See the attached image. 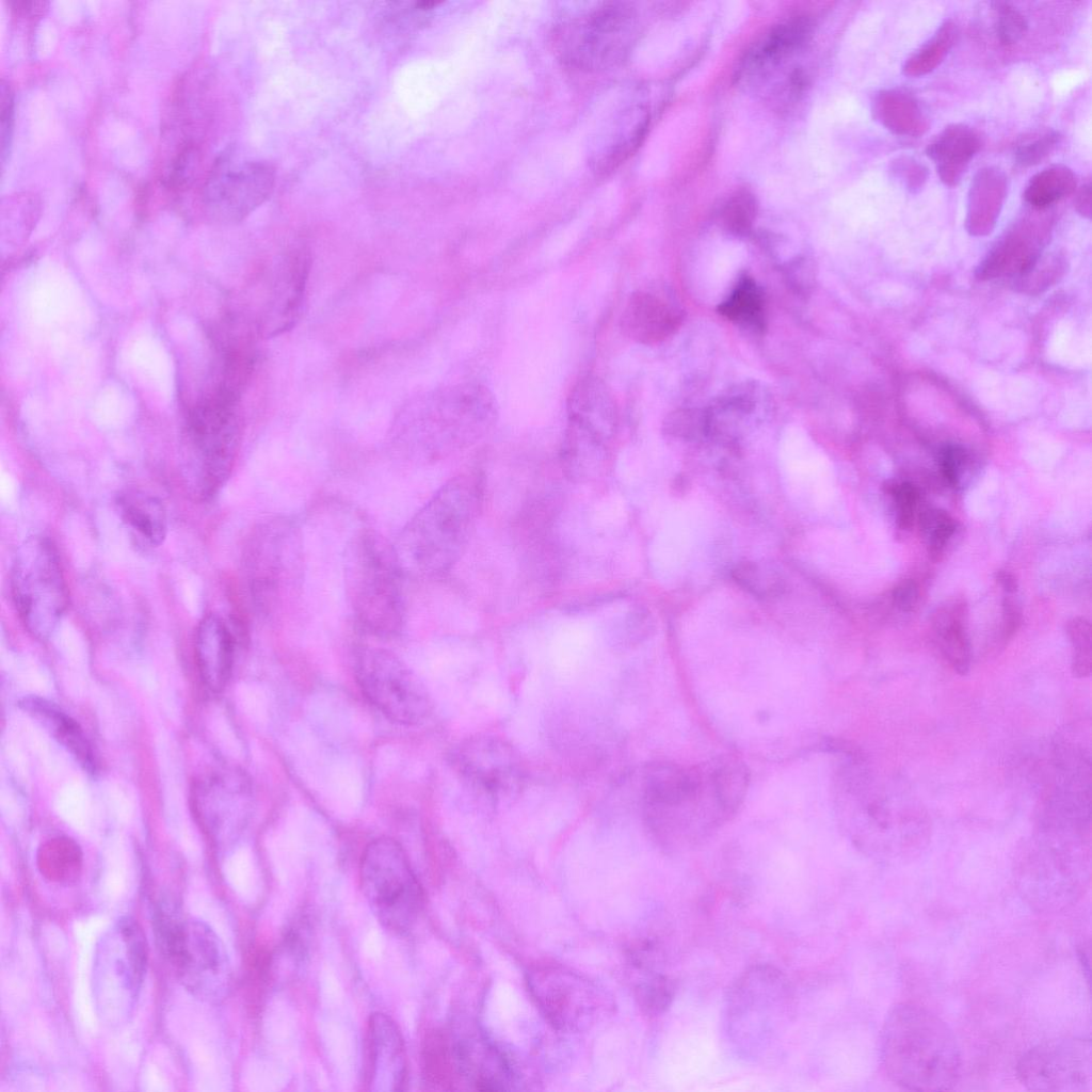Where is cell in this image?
<instances>
[{"label":"cell","instance_id":"cell-35","mask_svg":"<svg viewBox=\"0 0 1092 1092\" xmlns=\"http://www.w3.org/2000/svg\"><path fill=\"white\" fill-rule=\"evenodd\" d=\"M756 212L754 195L749 191H738L725 204L721 218L728 231L741 236L752 228Z\"/></svg>","mask_w":1092,"mask_h":1092},{"label":"cell","instance_id":"cell-42","mask_svg":"<svg viewBox=\"0 0 1092 1092\" xmlns=\"http://www.w3.org/2000/svg\"><path fill=\"white\" fill-rule=\"evenodd\" d=\"M1 160L5 163L12 143L14 124V97L11 86L2 81L0 95Z\"/></svg>","mask_w":1092,"mask_h":1092},{"label":"cell","instance_id":"cell-19","mask_svg":"<svg viewBox=\"0 0 1092 1092\" xmlns=\"http://www.w3.org/2000/svg\"><path fill=\"white\" fill-rule=\"evenodd\" d=\"M368 1049L369 1090L402 1091L407 1074L405 1045L398 1025L389 1015L376 1012L370 1016Z\"/></svg>","mask_w":1092,"mask_h":1092},{"label":"cell","instance_id":"cell-41","mask_svg":"<svg viewBox=\"0 0 1092 1092\" xmlns=\"http://www.w3.org/2000/svg\"><path fill=\"white\" fill-rule=\"evenodd\" d=\"M734 573L737 581L755 594H766L778 587L777 580H775L776 578L772 575L771 571H766L757 564H741L737 566Z\"/></svg>","mask_w":1092,"mask_h":1092},{"label":"cell","instance_id":"cell-36","mask_svg":"<svg viewBox=\"0 0 1092 1092\" xmlns=\"http://www.w3.org/2000/svg\"><path fill=\"white\" fill-rule=\"evenodd\" d=\"M994 29L1001 45L1018 42L1028 28L1027 19L1013 4L1005 1L992 2Z\"/></svg>","mask_w":1092,"mask_h":1092},{"label":"cell","instance_id":"cell-29","mask_svg":"<svg viewBox=\"0 0 1092 1092\" xmlns=\"http://www.w3.org/2000/svg\"><path fill=\"white\" fill-rule=\"evenodd\" d=\"M82 852L66 837L46 841L37 852V867L44 878L60 884L75 883L82 871Z\"/></svg>","mask_w":1092,"mask_h":1092},{"label":"cell","instance_id":"cell-45","mask_svg":"<svg viewBox=\"0 0 1092 1092\" xmlns=\"http://www.w3.org/2000/svg\"><path fill=\"white\" fill-rule=\"evenodd\" d=\"M1002 623L1005 639L1011 638L1022 624L1021 609L1010 597H1005L1002 600Z\"/></svg>","mask_w":1092,"mask_h":1092},{"label":"cell","instance_id":"cell-8","mask_svg":"<svg viewBox=\"0 0 1092 1092\" xmlns=\"http://www.w3.org/2000/svg\"><path fill=\"white\" fill-rule=\"evenodd\" d=\"M359 878L378 921L397 934L410 931L421 912L423 895L401 845L389 837L369 842L362 855Z\"/></svg>","mask_w":1092,"mask_h":1092},{"label":"cell","instance_id":"cell-17","mask_svg":"<svg viewBox=\"0 0 1092 1092\" xmlns=\"http://www.w3.org/2000/svg\"><path fill=\"white\" fill-rule=\"evenodd\" d=\"M247 778L223 771L197 782L192 789L193 808L204 831L216 842L235 840L246 828L252 810Z\"/></svg>","mask_w":1092,"mask_h":1092},{"label":"cell","instance_id":"cell-44","mask_svg":"<svg viewBox=\"0 0 1092 1092\" xmlns=\"http://www.w3.org/2000/svg\"><path fill=\"white\" fill-rule=\"evenodd\" d=\"M894 605L903 612L913 611L919 601V588L911 579L899 582L893 591Z\"/></svg>","mask_w":1092,"mask_h":1092},{"label":"cell","instance_id":"cell-7","mask_svg":"<svg viewBox=\"0 0 1092 1092\" xmlns=\"http://www.w3.org/2000/svg\"><path fill=\"white\" fill-rule=\"evenodd\" d=\"M11 592L28 632L37 640H48L68 603L59 553L48 537L33 535L20 545L12 566Z\"/></svg>","mask_w":1092,"mask_h":1092},{"label":"cell","instance_id":"cell-1","mask_svg":"<svg viewBox=\"0 0 1092 1092\" xmlns=\"http://www.w3.org/2000/svg\"><path fill=\"white\" fill-rule=\"evenodd\" d=\"M748 785L746 767L732 757L691 768L653 764L642 778L645 824L662 846L688 848L736 814Z\"/></svg>","mask_w":1092,"mask_h":1092},{"label":"cell","instance_id":"cell-14","mask_svg":"<svg viewBox=\"0 0 1092 1092\" xmlns=\"http://www.w3.org/2000/svg\"><path fill=\"white\" fill-rule=\"evenodd\" d=\"M1016 1076L1031 1091L1088 1092L1092 1087L1089 1039L1067 1037L1041 1042L1017 1061Z\"/></svg>","mask_w":1092,"mask_h":1092},{"label":"cell","instance_id":"cell-16","mask_svg":"<svg viewBox=\"0 0 1092 1092\" xmlns=\"http://www.w3.org/2000/svg\"><path fill=\"white\" fill-rule=\"evenodd\" d=\"M451 762L472 789L488 798L513 794L525 783L526 769L519 752L493 735L463 740L453 750Z\"/></svg>","mask_w":1092,"mask_h":1092},{"label":"cell","instance_id":"cell-9","mask_svg":"<svg viewBox=\"0 0 1092 1092\" xmlns=\"http://www.w3.org/2000/svg\"><path fill=\"white\" fill-rule=\"evenodd\" d=\"M636 12L621 1L600 2L574 14L560 26L558 47L565 64L583 71L617 65L629 51Z\"/></svg>","mask_w":1092,"mask_h":1092},{"label":"cell","instance_id":"cell-23","mask_svg":"<svg viewBox=\"0 0 1092 1092\" xmlns=\"http://www.w3.org/2000/svg\"><path fill=\"white\" fill-rule=\"evenodd\" d=\"M980 148L981 139L975 129L964 124H952L929 143L926 154L933 161L942 182L954 187Z\"/></svg>","mask_w":1092,"mask_h":1092},{"label":"cell","instance_id":"cell-33","mask_svg":"<svg viewBox=\"0 0 1092 1092\" xmlns=\"http://www.w3.org/2000/svg\"><path fill=\"white\" fill-rule=\"evenodd\" d=\"M643 977L636 985V998L642 1010L649 1015L662 1013L674 995L673 981L651 967L641 968Z\"/></svg>","mask_w":1092,"mask_h":1092},{"label":"cell","instance_id":"cell-3","mask_svg":"<svg viewBox=\"0 0 1092 1092\" xmlns=\"http://www.w3.org/2000/svg\"><path fill=\"white\" fill-rule=\"evenodd\" d=\"M880 1062L896 1086L909 1091H947L961 1076V1051L951 1028L929 1009L894 1006L883 1022Z\"/></svg>","mask_w":1092,"mask_h":1092},{"label":"cell","instance_id":"cell-28","mask_svg":"<svg viewBox=\"0 0 1092 1092\" xmlns=\"http://www.w3.org/2000/svg\"><path fill=\"white\" fill-rule=\"evenodd\" d=\"M718 311L742 328L762 332L766 327L764 295L750 276L739 278L728 296L718 306Z\"/></svg>","mask_w":1092,"mask_h":1092},{"label":"cell","instance_id":"cell-32","mask_svg":"<svg viewBox=\"0 0 1092 1092\" xmlns=\"http://www.w3.org/2000/svg\"><path fill=\"white\" fill-rule=\"evenodd\" d=\"M918 527L927 540L930 559L940 562L947 544L957 530L956 520L944 510L928 508L918 515Z\"/></svg>","mask_w":1092,"mask_h":1092},{"label":"cell","instance_id":"cell-27","mask_svg":"<svg viewBox=\"0 0 1092 1092\" xmlns=\"http://www.w3.org/2000/svg\"><path fill=\"white\" fill-rule=\"evenodd\" d=\"M965 616L966 605L960 598L946 601L932 616L941 652L960 675L967 674L971 661L970 643L964 628Z\"/></svg>","mask_w":1092,"mask_h":1092},{"label":"cell","instance_id":"cell-48","mask_svg":"<svg viewBox=\"0 0 1092 1092\" xmlns=\"http://www.w3.org/2000/svg\"><path fill=\"white\" fill-rule=\"evenodd\" d=\"M995 579L1007 593H1014L1017 590V580L1009 572L999 569L995 573Z\"/></svg>","mask_w":1092,"mask_h":1092},{"label":"cell","instance_id":"cell-11","mask_svg":"<svg viewBox=\"0 0 1092 1092\" xmlns=\"http://www.w3.org/2000/svg\"><path fill=\"white\" fill-rule=\"evenodd\" d=\"M161 956L196 998L215 1003L228 996L232 982L228 953L205 921L186 917Z\"/></svg>","mask_w":1092,"mask_h":1092},{"label":"cell","instance_id":"cell-37","mask_svg":"<svg viewBox=\"0 0 1092 1092\" xmlns=\"http://www.w3.org/2000/svg\"><path fill=\"white\" fill-rule=\"evenodd\" d=\"M1060 139V133L1053 129L1025 139L1014 149L1015 163L1022 167L1040 163L1056 148Z\"/></svg>","mask_w":1092,"mask_h":1092},{"label":"cell","instance_id":"cell-38","mask_svg":"<svg viewBox=\"0 0 1092 1092\" xmlns=\"http://www.w3.org/2000/svg\"><path fill=\"white\" fill-rule=\"evenodd\" d=\"M883 491L895 501L897 526L901 530H910L914 524L915 509L919 499L918 489L909 482L888 480L883 484Z\"/></svg>","mask_w":1092,"mask_h":1092},{"label":"cell","instance_id":"cell-26","mask_svg":"<svg viewBox=\"0 0 1092 1092\" xmlns=\"http://www.w3.org/2000/svg\"><path fill=\"white\" fill-rule=\"evenodd\" d=\"M119 514L127 527L151 547L161 545L167 532L164 505L154 495L129 489L117 498Z\"/></svg>","mask_w":1092,"mask_h":1092},{"label":"cell","instance_id":"cell-5","mask_svg":"<svg viewBox=\"0 0 1092 1092\" xmlns=\"http://www.w3.org/2000/svg\"><path fill=\"white\" fill-rule=\"evenodd\" d=\"M792 998L777 969L755 966L743 973L724 1006L723 1025L733 1049L745 1059L762 1057L789 1023Z\"/></svg>","mask_w":1092,"mask_h":1092},{"label":"cell","instance_id":"cell-2","mask_svg":"<svg viewBox=\"0 0 1092 1092\" xmlns=\"http://www.w3.org/2000/svg\"><path fill=\"white\" fill-rule=\"evenodd\" d=\"M479 473L451 478L416 512L392 544L404 574L448 572L466 550L482 509Z\"/></svg>","mask_w":1092,"mask_h":1092},{"label":"cell","instance_id":"cell-13","mask_svg":"<svg viewBox=\"0 0 1092 1092\" xmlns=\"http://www.w3.org/2000/svg\"><path fill=\"white\" fill-rule=\"evenodd\" d=\"M299 537L292 523L274 518L260 525L248 544L247 575L257 607L270 613L293 580Z\"/></svg>","mask_w":1092,"mask_h":1092},{"label":"cell","instance_id":"cell-40","mask_svg":"<svg viewBox=\"0 0 1092 1092\" xmlns=\"http://www.w3.org/2000/svg\"><path fill=\"white\" fill-rule=\"evenodd\" d=\"M890 172L893 177L911 193L918 192L928 178L927 167L910 156L895 158L890 165Z\"/></svg>","mask_w":1092,"mask_h":1092},{"label":"cell","instance_id":"cell-31","mask_svg":"<svg viewBox=\"0 0 1092 1092\" xmlns=\"http://www.w3.org/2000/svg\"><path fill=\"white\" fill-rule=\"evenodd\" d=\"M958 35V26L952 20H945L935 33L908 58L902 67L903 74L919 77L934 70L953 47Z\"/></svg>","mask_w":1092,"mask_h":1092},{"label":"cell","instance_id":"cell-20","mask_svg":"<svg viewBox=\"0 0 1092 1092\" xmlns=\"http://www.w3.org/2000/svg\"><path fill=\"white\" fill-rule=\"evenodd\" d=\"M681 319V311L663 296L639 290L627 300L620 323L628 338L648 346L675 333Z\"/></svg>","mask_w":1092,"mask_h":1092},{"label":"cell","instance_id":"cell-21","mask_svg":"<svg viewBox=\"0 0 1092 1092\" xmlns=\"http://www.w3.org/2000/svg\"><path fill=\"white\" fill-rule=\"evenodd\" d=\"M197 668L204 684L220 692L228 682L235 657V638L216 614H208L199 622L195 637Z\"/></svg>","mask_w":1092,"mask_h":1092},{"label":"cell","instance_id":"cell-12","mask_svg":"<svg viewBox=\"0 0 1092 1092\" xmlns=\"http://www.w3.org/2000/svg\"><path fill=\"white\" fill-rule=\"evenodd\" d=\"M527 983L541 1012L559 1030L585 1029L606 1007L605 995L592 981L558 964L531 967Z\"/></svg>","mask_w":1092,"mask_h":1092},{"label":"cell","instance_id":"cell-47","mask_svg":"<svg viewBox=\"0 0 1092 1092\" xmlns=\"http://www.w3.org/2000/svg\"><path fill=\"white\" fill-rule=\"evenodd\" d=\"M1075 208L1083 216L1089 218L1091 212V182L1088 180L1076 192Z\"/></svg>","mask_w":1092,"mask_h":1092},{"label":"cell","instance_id":"cell-6","mask_svg":"<svg viewBox=\"0 0 1092 1092\" xmlns=\"http://www.w3.org/2000/svg\"><path fill=\"white\" fill-rule=\"evenodd\" d=\"M148 962V947L139 922L118 918L101 936L93 965V995L101 1019L123 1024L136 1003Z\"/></svg>","mask_w":1092,"mask_h":1092},{"label":"cell","instance_id":"cell-10","mask_svg":"<svg viewBox=\"0 0 1092 1092\" xmlns=\"http://www.w3.org/2000/svg\"><path fill=\"white\" fill-rule=\"evenodd\" d=\"M355 677L369 703L402 725L421 724L432 711L431 696L416 674L395 654L380 647L362 649Z\"/></svg>","mask_w":1092,"mask_h":1092},{"label":"cell","instance_id":"cell-22","mask_svg":"<svg viewBox=\"0 0 1092 1092\" xmlns=\"http://www.w3.org/2000/svg\"><path fill=\"white\" fill-rule=\"evenodd\" d=\"M18 706L65 748L84 771H96L92 745L79 723L66 711L55 703L37 695L23 696Z\"/></svg>","mask_w":1092,"mask_h":1092},{"label":"cell","instance_id":"cell-46","mask_svg":"<svg viewBox=\"0 0 1092 1092\" xmlns=\"http://www.w3.org/2000/svg\"><path fill=\"white\" fill-rule=\"evenodd\" d=\"M813 277V272L809 264L798 262L788 267V278L798 286H806L809 284ZM797 286V287H798Z\"/></svg>","mask_w":1092,"mask_h":1092},{"label":"cell","instance_id":"cell-25","mask_svg":"<svg viewBox=\"0 0 1092 1092\" xmlns=\"http://www.w3.org/2000/svg\"><path fill=\"white\" fill-rule=\"evenodd\" d=\"M872 113L884 128L900 136H918L929 127L918 99L902 87L880 91L873 98Z\"/></svg>","mask_w":1092,"mask_h":1092},{"label":"cell","instance_id":"cell-34","mask_svg":"<svg viewBox=\"0 0 1092 1092\" xmlns=\"http://www.w3.org/2000/svg\"><path fill=\"white\" fill-rule=\"evenodd\" d=\"M1066 633L1073 646L1072 673L1083 678L1091 674V625L1085 617H1074L1066 624Z\"/></svg>","mask_w":1092,"mask_h":1092},{"label":"cell","instance_id":"cell-24","mask_svg":"<svg viewBox=\"0 0 1092 1092\" xmlns=\"http://www.w3.org/2000/svg\"><path fill=\"white\" fill-rule=\"evenodd\" d=\"M1008 180L995 166L979 170L967 195V225L976 234L989 231L995 224L1007 197Z\"/></svg>","mask_w":1092,"mask_h":1092},{"label":"cell","instance_id":"cell-15","mask_svg":"<svg viewBox=\"0 0 1092 1092\" xmlns=\"http://www.w3.org/2000/svg\"><path fill=\"white\" fill-rule=\"evenodd\" d=\"M275 183L274 168L259 160L221 157L202 188V204L216 219L238 220L270 197Z\"/></svg>","mask_w":1092,"mask_h":1092},{"label":"cell","instance_id":"cell-4","mask_svg":"<svg viewBox=\"0 0 1092 1092\" xmlns=\"http://www.w3.org/2000/svg\"><path fill=\"white\" fill-rule=\"evenodd\" d=\"M403 571L394 546L364 530L346 548V594L357 623L370 635L391 638L403 628Z\"/></svg>","mask_w":1092,"mask_h":1092},{"label":"cell","instance_id":"cell-43","mask_svg":"<svg viewBox=\"0 0 1092 1092\" xmlns=\"http://www.w3.org/2000/svg\"><path fill=\"white\" fill-rule=\"evenodd\" d=\"M965 460L964 451L954 446L945 447L940 455V467L943 477L951 485L956 486L960 480V472Z\"/></svg>","mask_w":1092,"mask_h":1092},{"label":"cell","instance_id":"cell-18","mask_svg":"<svg viewBox=\"0 0 1092 1092\" xmlns=\"http://www.w3.org/2000/svg\"><path fill=\"white\" fill-rule=\"evenodd\" d=\"M566 429L597 445L612 448L619 430V410L607 384L597 375L582 376L566 403Z\"/></svg>","mask_w":1092,"mask_h":1092},{"label":"cell","instance_id":"cell-39","mask_svg":"<svg viewBox=\"0 0 1092 1092\" xmlns=\"http://www.w3.org/2000/svg\"><path fill=\"white\" fill-rule=\"evenodd\" d=\"M664 431L676 437L695 438L710 431L708 412L680 410L668 416Z\"/></svg>","mask_w":1092,"mask_h":1092},{"label":"cell","instance_id":"cell-30","mask_svg":"<svg viewBox=\"0 0 1092 1092\" xmlns=\"http://www.w3.org/2000/svg\"><path fill=\"white\" fill-rule=\"evenodd\" d=\"M1076 188L1074 172L1063 164L1050 165L1032 176L1024 191V199L1034 209H1046L1071 195Z\"/></svg>","mask_w":1092,"mask_h":1092}]
</instances>
